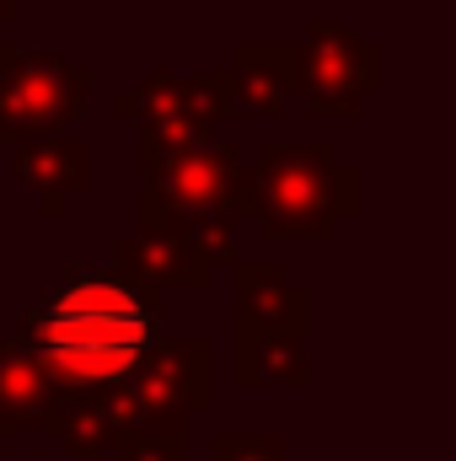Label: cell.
Here are the masks:
<instances>
[{"instance_id": "277c9868", "label": "cell", "mask_w": 456, "mask_h": 461, "mask_svg": "<svg viewBox=\"0 0 456 461\" xmlns=\"http://www.w3.org/2000/svg\"><path fill=\"white\" fill-rule=\"evenodd\" d=\"M215 348L205 333L156 344L123 381V419L129 429H188L194 413H210L215 402Z\"/></svg>"}, {"instance_id": "5b68a950", "label": "cell", "mask_w": 456, "mask_h": 461, "mask_svg": "<svg viewBox=\"0 0 456 461\" xmlns=\"http://www.w3.org/2000/svg\"><path fill=\"white\" fill-rule=\"evenodd\" d=\"M92 76L54 49H5L0 59V145L59 134L87 113Z\"/></svg>"}, {"instance_id": "5bb4252c", "label": "cell", "mask_w": 456, "mask_h": 461, "mask_svg": "<svg viewBox=\"0 0 456 461\" xmlns=\"http://www.w3.org/2000/svg\"><path fill=\"white\" fill-rule=\"evenodd\" d=\"M49 392H54L49 365L32 348L0 339V440L16 435V429H32L43 402H49Z\"/></svg>"}, {"instance_id": "6da1fadb", "label": "cell", "mask_w": 456, "mask_h": 461, "mask_svg": "<svg viewBox=\"0 0 456 461\" xmlns=\"http://www.w3.org/2000/svg\"><path fill=\"white\" fill-rule=\"evenodd\" d=\"M11 344L32 348L49 365L54 386H118L161 344V290L123 279L118 268H76L16 317Z\"/></svg>"}, {"instance_id": "30bf717a", "label": "cell", "mask_w": 456, "mask_h": 461, "mask_svg": "<svg viewBox=\"0 0 456 461\" xmlns=\"http://www.w3.org/2000/svg\"><path fill=\"white\" fill-rule=\"evenodd\" d=\"M11 172H16V183H27V188L38 194V210H43L49 221H59L65 204H70L76 194L92 188V145H81V140H59V134L16 140Z\"/></svg>"}, {"instance_id": "7c38bea8", "label": "cell", "mask_w": 456, "mask_h": 461, "mask_svg": "<svg viewBox=\"0 0 456 461\" xmlns=\"http://www.w3.org/2000/svg\"><path fill=\"white\" fill-rule=\"evenodd\" d=\"M231 285H236V317L279 328L290 339H306L312 328V295L274 263H231Z\"/></svg>"}, {"instance_id": "8992f818", "label": "cell", "mask_w": 456, "mask_h": 461, "mask_svg": "<svg viewBox=\"0 0 456 461\" xmlns=\"http://www.w3.org/2000/svg\"><path fill=\"white\" fill-rule=\"evenodd\" d=\"M114 108L140 123V161L183 150V145H205L215 123L226 118V70H210L199 81L156 70L134 92H123Z\"/></svg>"}, {"instance_id": "9c48e42d", "label": "cell", "mask_w": 456, "mask_h": 461, "mask_svg": "<svg viewBox=\"0 0 456 461\" xmlns=\"http://www.w3.org/2000/svg\"><path fill=\"white\" fill-rule=\"evenodd\" d=\"M32 429L54 435L76 461H97L108 446H114L118 429H129V419H123V397H118V386H103V392H70V386H54Z\"/></svg>"}, {"instance_id": "ba28073f", "label": "cell", "mask_w": 456, "mask_h": 461, "mask_svg": "<svg viewBox=\"0 0 456 461\" xmlns=\"http://www.w3.org/2000/svg\"><path fill=\"white\" fill-rule=\"evenodd\" d=\"M114 268L123 279L150 285V290H205L215 279V263L194 247V236L178 221L140 226L134 236L114 241Z\"/></svg>"}, {"instance_id": "52a82bcc", "label": "cell", "mask_w": 456, "mask_h": 461, "mask_svg": "<svg viewBox=\"0 0 456 461\" xmlns=\"http://www.w3.org/2000/svg\"><path fill=\"white\" fill-rule=\"evenodd\" d=\"M296 81L317 118H354L370 92H381V49L343 22H312L306 43H296Z\"/></svg>"}, {"instance_id": "2e32d148", "label": "cell", "mask_w": 456, "mask_h": 461, "mask_svg": "<svg viewBox=\"0 0 456 461\" xmlns=\"http://www.w3.org/2000/svg\"><path fill=\"white\" fill-rule=\"evenodd\" d=\"M210 456L215 461H285L290 446H285V435H215Z\"/></svg>"}, {"instance_id": "8fae6325", "label": "cell", "mask_w": 456, "mask_h": 461, "mask_svg": "<svg viewBox=\"0 0 456 461\" xmlns=\"http://www.w3.org/2000/svg\"><path fill=\"white\" fill-rule=\"evenodd\" d=\"M296 92V43H242L226 65V113L279 118Z\"/></svg>"}, {"instance_id": "e0dca14e", "label": "cell", "mask_w": 456, "mask_h": 461, "mask_svg": "<svg viewBox=\"0 0 456 461\" xmlns=\"http://www.w3.org/2000/svg\"><path fill=\"white\" fill-rule=\"evenodd\" d=\"M0 59H5V43H0Z\"/></svg>"}, {"instance_id": "4fadbf2b", "label": "cell", "mask_w": 456, "mask_h": 461, "mask_svg": "<svg viewBox=\"0 0 456 461\" xmlns=\"http://www.w3.org/2000/svg\"><path fill=\"white\" fill-rule=\"evenodd\" d=\"M301 344L306 339H290L279 328L236 317V348H231L236 386H306L312 365H306V348Z\"/></svg>"}, {"instance_id": "3957f363", "label": "cell", "mask_w": 456, "mask_h": 461, "mask_svg": "<svg viewBox=\"0 0 456 461\" xmlns=\"http://www.w3.org/2000/svg\"><path fill=\"white\" fill-rule=\"evenodd\" d=\"M145 188H140V226H167L188 215H221L231 226L252 221V167H236L231 145H183L167 156L140 161Z\"/></svg>"}, {"instance_id": "9a60e30c", "label": "cell", "mask_w": 456, "mask_h": 461, "mask_svg": "<svg viewBox=\"0 0 456 461\" xmlns=\"http://www.w3.org/2000/svg\"><path fill=\"white\" fill-rule=\"evenodd\" d=\"M114 461H183L188 456V429H118Z\"/></svg>"}, {"instance_id": "7a4b0ae2", "label": "cell", "mask_w": 456, "mask_h": 461, "mask_svg": "<svg viewBox=\"0 0 456 461\" xmlns=\"http://www.w3.org/2000/svg\"><path fill=\"white\" fill-rule=\"evenodd\" d=\"M360 210V177L323 140H263L252 161V221L269 241L333 236Z\"/></svg>"}]
</instances>
